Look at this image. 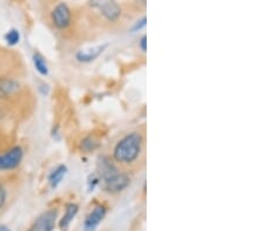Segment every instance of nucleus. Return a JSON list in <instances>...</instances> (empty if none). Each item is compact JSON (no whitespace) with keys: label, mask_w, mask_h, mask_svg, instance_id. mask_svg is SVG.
<instances>
[{"label":"nucleus","mask_w":262,"mask_h":231,"mask_svg":"<svg viewBox=\"0 0 262 231\" xmlns=\"http://www.w3.org/2000/svg\"><path fill=\"white\" fill-rule=\"evenodd\" d=\"M143 138L140 132H130L117 142L113 149V159L120 165H132L142 153Z\"/></svg>","instance_id":"nucleus-1"},{"label":"nucleus","mask_w":262,"mask_h":231,"mask_svg":"<svg viewBox=\"0 0 262 231\" xmlns=\"http://www.w3.org/2000/svg\"><path fill=\"white\" fill-rule=\"evenodd\" d=\"M24 155V149L20 145H14L7 150L0 151V174L15 171L23 162Z\"/></svg>","instance_id":"nucleus-2"},{"label":"nucleus","mask_w":262,"mask_h":231,"mask_svg":"<svg viewBox=\"0 0 262 231\" xmlns=\"http://www.w3.org/2000/svg\"><path fill=\"white\" fill-rule=\"evenodd\" d=\"M103 181L105 191L111 193V194H118V193L125 191L129 186L130 180L128 175L120 173L118 170H115L106 176H104Z\"/></svg>","instance_id":"nucleus-3"},{"label":"nucleus","mask_w":262,"mask_h":231,"mask_svg":"<svg viewBox=\"0 0 262 231\" xmlns=\"http://www.w3.org/2000/svg\"><path fill=\"white\" fill-rule=\"evenodd\" d=\"M90 6L108 21H117L121 15V8L116 0H90Z\"/></svg>","instance_id":"nucleus-4"},{"label":"nucleus","mask_w":262,"mask_h":231,"mask_svg":"<svg viewBox=\"0 0 262 231\" xmlns=\"http://www.w3.org/2000/svg\"><path fill=\"white\" fill-rule=\"evenodd\" d=\"M57 209H49L36 218L27 231H53L57 221Z\"/></svg>","instance_id":"nucleus-5"},{"label":"nucleus","mask_w":262,"mask_h":231,"mask_svg":"<svg viewBox=\"0 0 262 231\" xmlns=\"http://www.w3.org/2000/svg\"><path fill=\"white\" fill-rule=\"evenodd\" d=\"M52 21L58 29H66L71 23V11L64 3H60L52 12Z\"/></svg>","instance_id":"nucleus-6"},{"label":"nucleus","mask_w":262,"mask_h":231,"mask_svg":"<svg viewBox=\"0 0 262 231\" xmlns=\"http://www.w3.org/2000/svg\"><path fill=\"white\" fill-rule=\"evenodd\" d=\"M105 215H106V208L104 205H96L94 210L89 214L88 217L84 221V230L85 231H95L97 226L99 225L101 221L104 220Z\"/></svg>","instance_id":"nucleus-7"},{"label":"nucleus","mask_w":262,"mask_h":231,"mask_svg":"<svg viewBox=\"0 0 262 231\" xmlns=\"http://www.w3.org/2000/svg\"><path fill=\"white\" fill-rule=\"evenodd\" d=\"M20 89L18 81L10 77H0V100L14 96Z\"/></svg>","instance_id":"nucleus-8"},{"label":"nucleus","mask_w":262,"mask_h":231,"mask_svg":"<svg viewBox=\"0 0 262 231\" xmlns=\"http://www.w3.org/2000/svg\"><path fill=\"white\" fill-rule=\"evenodd\" d=\"M105 47H106V46H99V47H96L92 49L81 50V52L77 53L76 58H77L79 62H83V63L92 62L94 60H96L97 57H99L100 54L104 52Z\"/></svg>","instance_id":"nucleus-9"},{"label":"nucleus","mask_w":262,"mask_h":231,"mask_svg":"<svg viewBox=\"0 0 262 231\" xmlns=\"http://www.w3.org/2000/svg\"><path fill=\"white\" fill-rule=\"evenodd\" d=\"M78 213V205L75 204V203H68L66 205V213L63 217L61 218L60 221V228L63 231H67V229L69 228V225L73 220L75 218V216L77 215Z\"/></svg>","instance_id":"nucleus-10"},{"label":"nucleus","mask_w":262,"mask_h":231,"mask_svg":"<svg viewBox=\"0 0 262 231\" xmlns=\"http://www.w3.org/2000/svg\"><path fill=\"white\" fill-rule=\"evenodd\" d=\"M67 171H68L67 166L64 165L57 166L54 171H52V173H50L48 176V182L50 184V187L56 188L58 184L62 182L63 178H64L67 174Z\"/></svg>","instance_id":"nucleus-11"},{"label":"nucleus","mask_w":262,"mask_h":231,"mask_svg":"<svg viewBox=\"0 0 262 231\" xmlns=\"http://www.w3.org/2000/svg\"><path fill=\"white\" fill-rule=\"evenodd\" d=\"M33 63H34V67H35L36 71L39 74H41L42 76H47L48 73H49V69H48V66H47V62H46L45 57L41 55L39 53H35L33 55Z\"/></svg>","instance_id":"nucleus-12"},{"label":"nucleus","mask_w":262,"mask_h":231,"mask_svg":"<svg viewBox=\"0 0 262 231\" xmlns=\"http://www.w3.org/2000/svg\"><path fill=\"white\" fill-rule=\"evenodd\" d=\"M5 41L7 42L10 46H15L19 44L20 41V33L16 29H11L8 31L5 35Z\"/></svg>","instance_id":"nucleus-13"},{"label":"nucleus","mask_w":262,"mask_h":231,"mask_svg":"<svg viewBox=\"0 0 262 231\" xmlns=\"http://www.w3.org/2000/svg\"><path fill=\"white\" fill-rule=\"evenodd\" d=\"M97 146H98V144H97L94 138H91V137L85 138V139L82 141V145H81L82 150L85 151V152H91V151L97 149Z\"/></svg>","instance_id":"nucleus-14"},{"label":"nucleus","mask_w":262,"mask_h":231,"mask_svg":"<svg viewBox=\"0 0 262 231\" xmlns=\"http://www.w3.org/2000/svg\"><path fill=\"white\" fill-rule=\"evenodd\" d=\"M8 200V189L3 182H0V212L5 208Z\"/></svg>","instance_id":"nucleus-15"},{"label":"nucleus","mask_w":262,"mask_h":231,"mask_svg":"<svg viewBox=\"0 0 262 231\" xmlns=\"http://www.w3.org/2000/svg\"><path fill=\"white\" fill-rule=\"evenodd\" d=\"M146 23H147V18H146V16H143L141 20H139V21H137V23H135V25H134L133 28H132V31L133 32L140 31V29H142L143 27L146 26Z\"/></svg>","instance_id":"nucleus-16"},{"label":"nucleus","mask_w":262,"mask_h":231,"mask_svg":"<svg viewBox=\"0 0 262 231\" xmlns=\"http://www.w3.org/2000/svg\"><path fill=\"white\" fill-rule=\"evenodd\" d=\"M139 47L142 50L143 53L147 52V36L146 35H142L140 41H139Z\"/></svg>","instance_id":"nucleus-17"},{"label":"nucleus","mask_w":262,"mask_h":231,"mask_svg":"<svg viewBox=\"0 0 262 231\" xmlns=\"http://www.w3.org/2000/svg\"><path fill=\"white\" fill-rule=\"evenodd\" d=\"M0 231H11V230L5 225H0Z\"/></svg>","instance_id":"nucleus-18"},{"label":"nucleus","mask_w":262,"mask_h":231,"mask_svg":"<svg viewBox=\"0 0 262 231\" xmlns=\"http://www.w3.org/2000/svg\"><path fill=\"white\" fill-rule=\"evenodd\" d=\"M137 2H138L139 4H141L142 6H146V4H147V0H137Z\"/></svg>","instance_id":"nucleus-19"}]
</instances>
